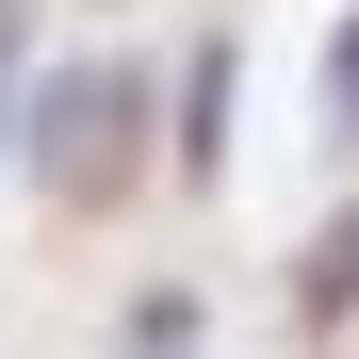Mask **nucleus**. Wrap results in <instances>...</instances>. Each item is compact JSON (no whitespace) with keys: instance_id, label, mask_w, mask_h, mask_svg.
<instances>
[{"instance_id":"1","label":"nucleus","mask_w":359,"mask_h":359,"mask_svg":"<svg viewBox=\"0 0 359 359\" xmlns=\"http://www.w3.org/2000/svg\"><path fill=\"white\" fill-rule=\"evenodd\" d=\"M343 98H359V33H343Z\"/></svg>"}]
</instances>
